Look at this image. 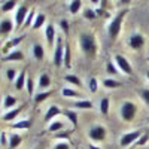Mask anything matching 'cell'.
<instances>
[{"mask_svg": "<svg viewBox=\"0 0 149 149\" xmlns=\"http://www.w3.org/2000/svg\"><path fill=\"white\" fill-rule=\"evenodd\" d=\"M57 137H58V139H67L69 134H67V133H60V134H57Z\"/></svg>", "mask_w": 149, "mask_h": 149, "instance_id": "f6af8a7d", "label": "cell"}, {"mask_svg": "<svg viewBox=\"0 0 149 149\" xmlns=\"http://www.w3.org/2000/svg\"><path fill=\"white\" fill-rule=\"evenodd\" d=\"M63 63L66 67H70V48H69V45L64 46V61Z\"/></svg>", "mask_w": 149, "mask_h": 149, "instance_id": "f1b7e54d", "label": "cell"}, {"mask_svg": "<svg viewBox=\"0 0 149 149\" xmlns=\"http://www.w3.org/2000/svg\"><path fill=\"white\" fill-rule=\"evenodd\" d=\"M100 112L103 115H107V112H109V98L107 97L102 98V102H100Z\"/></svg>", "mask_w": 149, "mask_h": 149, "instance_id": "603a6c76", "label": "cell"}, {"mask_svg": "<svg viewBox=\"0 0 149 149\" xmlns=\"http://www.w3.org/2000/svg\"><path fill=\"white\" fill-rule=\"evenodd\" d=\"M103 85L106 86V88H118V86H121V84L115 79H104Z\"/></svg>", "mask_w": 149, "mask_h": 149, "instance_id": "d4e9b609", "label": "cell"}, {"mask_svg": "<svg viewBox=\"0 0 149 149\" xmlns=\"http://www.w3.org/2000/svg\"><path fill=\"white\" fill-rule=\"evenodd\" d=\"M146 76H148V79H149V72H148V73H146Z\"/></svg>", "mask_w": 149, "mask_h": 149, "instance_id": "7dc6e473", "label": "cell"}, {"mask_svg": "<svg viewBox=\"0 0 149 149\" xmlns=\"http://www.w3.org/2000/svg\"><path fill=\"white\" fill-rule=\"evenodd\" d=\"M142 98L145 100L146 104H149V90H143L142 91Z\"/></svg>", "mask_w": 149, "mask_h": 149, "instance_id": "60d3db41", "label": "cell"}, {"mask_svg": "<svg viewBox=\"0 0 149 149\" xmlns=\"http://www.w3.org/2000/svg\"><path fill=\"white\" fill-rule=\"evenodd\" d=\"M148 139H149V134H142V136H140V139L137 140V145H139V146L145 145V143L148 142Z\"/></svg>", "mask_w": 149, "mask_h": 149, "instance_id": "f35d334b", "label": "cell"}, {"mask_svg": "<svg viewBox=\"0 0 149 149\" xmlns=\"http://www.w3.org/2000/svg\"><path fill=\"white\" fill-rule=\"evenodd\" d=\"M66 81L73 84V85H76V86H81V79L76 76V74H66Z\"/></svg>", "mask_w": 149, "mask_h": 149, "instance_id": "4316f807", "label": "cell"}, {"mask_svg": "<svg viewBox=\"0 0 149 149\" xmlns=\"http://www.w3.org/2000/svg\"><path fill=\"white\" fill-rule=\"evenodd\" d=\"M60 26H61V29H63V31L67 34L69 33V22L66 21V19H61L60 21Z\"/></svg>", "mask_w": 149, "mask_h": 149, "instance_id": "74e56055", "label": "cell"}, {"mask_svg": "<svg viewBox=\"0 0 149 149\" xmlns=\"http://www.w3.org/2000/svg\"><path fill=\"white\" fill-rule=\"evenodd\" d=\"M54 149H70V148H69L67 143H58V145H55Z\"/></svg>", "mask_w": 149, "mask_h": 149, "instance_id": "7bdbcfd3", "label": "cell"}, {"mask_svg": "<svg viewBox=\"0 0 149 149\" xmlns=\"http://www.w3.org/2000/svg\"><path fill=\"white\" fill-rule=\"evenodd\" d=\"M12 29H14V24L10 19H3L0 22V34H8L9 31H12Z\"/></svg>", "mask_w": 149, "mask_h": 149, "instance_id": "30bf717a", "label": "cell"}, {"mask_svg": "<svg viewBox=\"0 0 149 149\" xmlns=\"http://www.w3.org/2000/svg\"><path fill=\"white\" fill-rule=\"evenodd\" d=\"M15 103H17V98L14 95H6L5 97V102H3V107L5 109H9L12 106H15Z\"/></svg>", "mask_w": 149, "mask_h": 149, "instance_id": "44dd1931", "label": "cell"}, {"mask_svg": "<svg viewBox=\"0 0 149 149\" xmlns=\"http://www.w3.org/2000/svg\"><path fill=\"white\" fill-rule=\"evenodd\" d=\"M15 8V2L14 0H9V2H6L3 6H2V9H3V12H8V10H10V9H14Z\"/></svg>", "mask_w": 149, "mask_h": 149, "instance_id": "e575fe53", "label": "cell"}, {"mask_svg": "<svg viewBox=\"0 0 149 149\" xmlns=\"http://www.w3.org/2000/svg\"><path fill=\"white\" fill-rule=\"evenodd\" d=\"M0 143H2V145H6V134H5V133L0 134Z\"/></svg>", "mask_w": 149, "mask_h": 149, "instance_id": "ee69618b", "label": "cell"}, {"mask_svg": "<svg viewBox=\"0 0 149 149\" xmlns=\"http://www.w3.org/2000/svg\"><path fill=\"white\" fill-rule=\"evenodd\" d=\"M63 54H64V51H63V40L58 39L57 40V48H55V54H54V63H55V66H61V64H63V61H64Z\"/></svg>", "mask_w": 149, "mask_h": 149, "instance_id": "ba28073f", "label": "cell"}, {"mask_svg": "<svg viewBox=\"0 0 149 149\" xmlns=\"http://www.w3.org/2000/svg\"><path fill=\"white\" fill-rule=\"evenodd\" d=\"M33 88H34V86H33V79H27V90H29V94L31 95L33 94Z\"/></svg>", "mask_w": 149, "mask_h": 149, "instance_id": "b9f144b4", "label": "cell"}, {"mask_svg": "<svg viewBox=\"0 0 149 149\" xmlns=\"http://www.w3.org/2000/svg\"><path fill=\"white\" fill-rule=\"evenodd\" d=\"M15 74H17V72H15L14 69H9V70L6 72V76H8L9 81H14V79H15Z\"/></svg>", "mask_w": 149, "mask_h": 149, "instance_id": "ab89813d", "label": "cell"}, {"mask_svg": "<svg viewBox=\"0 0 149 149\" xmlns=\"http://www.w3.org/2000/svg\"><path fill=\"white\" fill-rule=\"evenodd\" d=\"M90 149H100V148H97V146H94V145H90Z\"/></svg>", "mask_w": 149, "mask_h": 149, "instance_id": "bcb514c9", "label": "cell"}, {"mask_svg": "<svg viewBox=\"0 0 149 149\" xmlns=\"http://www.w3.org/2000/svg\"><path fill=\"white\" fill-rule=\"evenodd\" d=\"M63 128V121H55L49 125V131H58Z\"/></svg>", "mask_w": 149, "mask_h": 149, "instance_id": "4dcf8cb0", "label": "cell"}, {"mask_svg": "<svg viewBox=\"0 0 149 149\" xmlns=\"http://www.w3.org/2000/svg\"><path fill=\"white\" fill-rule=\"evenodd\" d=\"M19 112H21V107H17V109H14V110L8 112V113L3 116V119H5V121H12V119H15V116L19 115Z\"/></svg>", "mask_w": 149, "mask_h": 149, "instance_id": "7402d4cb", "label": "cell"}, {"mask_svg": "<svg viewBox=\"0 0 149 149\" xmlns=\"http://www.w3.org/2000/svg\"><path fill=\"white\" fill-rule=\"evenodd\" d=\"M143 45H145V37H143L142 34L136 33V34H133V36L130 37V46H131L133 49H140Z\"/></svg>", "mask_w": 149, "mask_h": 149, "instance_id": "9c48e42d", "label": "cell"}, {"mask_svg": "<svg viewBox=\"0 0 149 149\" xmlns=\"http://www.w3.org/2000/svg\"><path fill=\"white\" fill-rule=\"evenodd\" d=\"M21 145V137L18 134H12L10 139H9V149H15Z\"/></svg>", "mask_w": 149, "mask_h": 149, "instance_id": "e0dca14e", "label": "cell"}, {"mask_svg": "<svg viewBox=\"0 0 149 149\" xmlns=\"http://www.w3.org/2000/svg\"><path fill=\"white\" fill-rule=\"evenodd\" d=\"M48 86H51V78L46 73H43L39 78V88H48Z\"/></svg>", "mask_w": 149, "mask_h": 149, "instance_id": "9a60e30c", "label": "cell"}, {"mask_svg": "<svg viewBox=\"0 0 149 149\" xmlns=\"http://www.w3.org/2000/svg\"><path fill=\"white\" fill-rule=\"evenodd\" d=\"M79 40H81V48H82V51L85 54H94L97 51V43H95V39L91 36V34H86V33H82L81 37H79Z\"/></svg>", "mask_w": 149, "mask_h": 149, "instance_id": "7a4b0ae2", "label": "cell"}, {"mask_svg": "<svg viewBox=\"0 0 149 149\" xmlns=\"http://www.w3.org/2000/svg\"><path fill=\"white\" fill-rule=\"evenodd\" d=\"M81 5H82V2H81V0H74V2H72V3H70V6H69V10L72 12V14H76V12L81 9Z\"/></svg>", "mask_w": 149, "mask_h": 149, "instance_id": "83f0119b", "label": "cell"}, {"mask_svg": "<svg viewBox=\"0 0 149 149\" xmlns=\"http://www.w3.org/2000/svg\"><path fill=\"white\" fill-rule=\"evenodd\" d=\"M24 84H26V70H22L19 74H18V78L15 81V88L18 91H21L24 88Z\"/></svg>", "mask_w": 149, "mask_h": 149, "instance_id": "4fadbf2b", "label": "cell"}, {"mask_svg": "<svg viewBox=\"0 0 149 149\" xmlns=\"http://www.w3.org/2000/svg\"><path fill=\"white\" fill-rule=\"evenodd\" d=\"M140 136H142V133H140L139 130H137V131H130V133L124 134L122 137H121V140H119V145H121L122 148H125V146H130L131 143L137 142V140L140 139Z\"/></svg>", "mask_w": 149, "mask_h": 149, "instance_id": "277c9868", "label": "cell"}, {"mask_svg": "<svg viewBox=\"0 0 149 149\" xmlns=\"http://www.w3.org/2000/svg\"><path fill=\"white\" fill-rule=\"evenodd\" d=\"M136 112H137V107H136V104L131 103V102H125L121 106V116L125 121H131L136 116Z\"/></svg>", "mask_w": 149, "mask_h": 149, "instance_id": "3957f363", "label": "cell"}, {"mask_svg": "<svg viewBox=\"0 0 149 149\" xmlns=\"http://www.w3.org/2000/svg\"><path fill=\"white\" fill-rule=\"evenodd\" d=\"M45 19H46V18H45V15H43V14H39V15H36V18H34V22H33V26H31V27H33L34 30L40 29V27L43 26Z\"/></svg>", "mask_w": 149, "mask_h": 149, "instance_id": "ac0fdd59", "label": "cell"}, {"mask_svg": "<svg viewBox=\"0 0 149 149\" xmlns=\"http://www.w3.org/2000/svg\"><path fill=\"white\" fill-rule=\"evenodd\" d=\"M106 70H107V73H110V74H116V73H118V69L115 67V64L112 63V61H107V64H106Z\"/></svg>", "mask_w": 149, "mask_h": 149, "instance_id": "1f68e13d", "label": "cell"}, {"mask_svg": "<svg viewBox=\"0 0 149 149\" xmlns=\"http://www.w3.org/2000/svg\"><path fill=\"white\" fill-rule=\"evenodd\" d=\"M90 139L95 140V142H102L106 139V128L102 125H94L90 130Z\"/></svg>", "mask_w": 149, "mask_h": 149, "instance_id": "8992f818", "label": "cell"}, {"mask_svg": "<svg viewBox=\"0 0 149 149\" xmlns=\"http://www.w3.org/2000/svg\"><path fill=\"white\" fill-rule=\"evenodd\" d=\"M51 94H52V91H46V93H39V94H36L34 95V102L36 103H42V102H45L48 97H51Z\"/></svg>", "mask_w": 149, "mask_h": 149, "instance_id": "ffe728a7", "label": "cell"}, {"mask_svg": "<svg viewBox=\"0 0 149 149\" xmlns=\"http://www.w3.org/2000/svg\"><path fill=\"white\" fill-rule=\"evenodd\" d=\"M12 127L14 128H30L31 127V121L30 119H22V121H19V122H15V124H12Z\"/></svg>", "mask_w": 149, "mask_h": 149, "instance_id": "d6986e66", "label": "cell"}, {"mask_svg": "<svg viewBox=\"0 0 149 149\" xmlns=\"http://www.w3.org/2000/svg\"><path fill=\"white\" fill-rule=\"evenodd\" d=\"M74 107H78V109H91L93 103L90 100H82V102H76V103H74Z\"/></svg>", "mask_w": 149, "mask_h": 149, "instance_id": "484cf974", "label": "cell"}, {"mask_svg": "<svg viewBox=\"0 0 149 149\" xmlns=\"http://www.w3.org/2000/svg\"><path fill=\"white\" fill-rule=\"evenodd\" d=\"M63 95H64V97H79L81 94H79L78 91H73V90L64 88V90H63Z\"/></svg>", "mask_w": 149, "mask_h": 149, "instance_id": "d6a6232c", "label": "cell"}, {"mask_svg": "<svg viewBox=\"0 0 149 149\" xmlns=\"http://www.w3.org/2000/svg\"><path fill=\"white\" fill-rule=\"evenodd\" d=\"M84 17H85L86 19H94V18L97 17V12H94L93 9H85V12H84Z\"/></svg>", "mask_w": 149, "mask_h": 149, "instance_id": "836d02e7", "label": "cell"}, {"mask_svg": "<svg viewBox=\"0 0 149 149\" xmlns=\"http://www.w3.org/2000/svg\"><path fill=\"white\" fill-rule=\"evenodd\" d=\"M29 9H27V6H19L18 8V10H17V15H15V21H17V27H21L24 22H26V19H27V14H29Z\"/></svg>", "mask_w": 149, "mask_h": 149, "instance_id": "52a82bcc", "label": "cell"}, {"mask_svg": "<svg viewBox=\"0 0 149 149\" xmlns=\"http://www.w3.org/2000/svg\"><path fill=\"white\" fill-rule=\"evenodd\" d=\"M115 63H116L118 69H119L122 73H125V74H131V73H133V67H131V64L128 63V60H127L125 57L116 55V57H115Z\"/></svg>", "mask_w": 149, "mask_h": 149, "instance_id": "5b68a950", "label": "cell"}, {"mask_svg": "<svg viewBox=\"0 0 149 149\" xmlns=\"http://www.w3.org/2000/svg\"><path fill=\"white\" fill-rule=\"evenodd\" d=\"M24 58V54L21 52V51H12L9 55H6L3 60L5 61H19V60H22Z\"/></svg>", "mask_w": 149, "mask_h": 149, "instance_id": "7c38bea8", "label": "cell"}, {"mask_svg": "<svg viewBox=\"0 0 149 149\" xmlns=\"http://www.w3.org/2000/svg\"><path fill=\"white\" fill-rule=\"evenodd\" d=\"M125 14H127V10H121V12H118V15L110 21L109 27H107V33L110 36V39H116V36L119 34L121 24H122V19H124V17H125Z\"/></svg>", "mask_w": 149, "mask_h": 149, "instance_id": "6da1fadb", "label": "cell"}, {"mask_svg": "<svg viewBox=\"0 0 149 149\" xmlns=\"http://www.w3.org/2000/svg\"><path fill=\"white\" fill-rule=\"evenodd\" d=\"M64 115L70 119V122L73 124V125H76V124H78V115H76V112H73V110H66Z\"/></svg>", "mask_w": 149, "mask_h": 149, "instance_id": "cb8c5ba5", "label": "cell"}, {"mask_svg": "<svg viewBox=\"0 0 149 149\" xmlns=\"http://www.w3.org/2000/svg\"><path fill=\"white\" fill-rule=\"evenodd\" d=\"M60 109H58V106H51L48 109V112H46V115H45V121H51L54 116H57L58 113H60Z\"/></svg>", "mask_w": 149, "mask_h": 149, "instance_id": "5bb4252c", "label": "cell"}, {"mask_svg": "<svg viewBox=\"0 0 149 149\" xmlns=\"http://www.w3.org/2000/svg\"><path fill=\"white\" fill-rule=\"evenodd\" d=\"M45 34H46V42H48L49 45H52L54 40H55V27L52 26V24H49V26L46 27Z\"/></svg>", "mask_w": 149, "mask_h": 149, "instance_id": "8fae6325", "label": "cell"}, {"mask_svg": "<svg viewBox=\"0 0 149 149\" xmlns=\"http://www.w3.org/2000/svg\"><path fill=\"white\" fill-rule=\"evenodd\" d=\"M33 18H36V17H34V9H30L29 17H27L26 22H24V26H30V22H31V19H33Z\"/></svg>", "mask_w": 149, "mask_h": 149, "instance_id": "8d00e7d4", "label": "cell"}, {"mask_svg": "<svg viewBox=\"0 0 149 149\" xmlns=\"http://www.w3.org/2000/svg\"><path fill=\"white\" fill-rule=\"evenodd\" d=\"M90 91L91 93H95L97 91V79L95 78H91L90 79Z\"/></svg>", "mask_w": 149, "mask_h": 149, "instance_id": "d590c367", "label": "cell"}, {"mask_svg": "<svg viewBox=\"0 0 149 149\" xmlns=\"http://www.w3.org/2000/svg\"><path fill=\"white\" fill-rule=\"evenodd\" d=\"M22 39H24V36H19V37H15L14 40H10V42H9V43L6 45V48H5V51H3V52H8V49H10L12 46H15V45H18V43H19V42H21Z\"/></svg>", "mask_w": 149, "mask_h": 149, "instance_id": "f546056e", "label": "cell"}, {"mask_svg": "<svg viewBox=\"0 0 149 149\" xmlns=\"http://www.w3.org/2000/svg\"><path fill=\"white\" fill-rule=\"evenodd\" d=\"M33 54H34V58H36V60H43L45 52H43V48H42V45L36 43V45L33 46Z\"/></svg>", "mask_w": 149, "mask_h": 149, "instance_id": "2e32d148", "label": "cell"}, {"mask_svg": "<svg viewBox=\"0 0 149 149\" xmlns=\"http://www.w3.org/2000/svg\"><path fill=\"white\" fill-rule=\"evenodd\" d=\"M0 104H2V102H0ZM0 107H2V106H0ZM0 110H2V109H0Z\"/></svg>", "mask_w": 149, "mask_h": 149, "instance_id": "c3c4849f", "label": "cell"}]
</instances>
